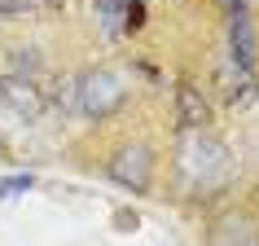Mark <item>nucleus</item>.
<instances>
[{"instance_id": "obj_11", "label": "nucleus", "mask_w": 259, "mask_h": 246, "mask_svg": "<svg viewBox=\"0 0 259 246\" xmlns=\"http://www.w3.org/2000/svg\"><path fill=\"white\" fill-rule=\"evenodd\" d=\"M53 101L62 110H75V79H57V88H53Z\"/></svg>"}, {"instance_id": "obj_15", "label": "nucleus", "mask_w": 259, "mask_h": 246, "mask_svg": "<svg viewBox=\"0 0 259 246\" xmlns=\"http://www.w3.org/2000/svg\"><path fill=\"white\" fill-rule=\"evenodd\" d=\"M0 154H5V137H0Z\"/></svg>"}, {"instance_id": "obj_2", "label": "nucleus", "mask_w": 259, "mask_h": 246, "mask_svg": "<svg viewBox=\"0 0 259 246\" xmlns=\"http://www.w3.org/2000/svg\"><path fill=\"white\" fill-rule=\"evenodd\" d=\"M123 101H127V88H123V79L114 70L97 66V70L75 75V114H83V119H110Z\"/></svg>"}, {"instance_id": "obj_8", "label": "nucleus", "mask_w": 259, "mask_h": 246, "mask_svg": "<svg viewBox=\"0 0 259 246\" xmlns=\"http://www.w3.org/2000/svg\"><path fill=\"white\" fill-rule=\"evenodd\" d=\"M97 14H101V22H106L110 35L127 31V0H97Z\"/></svg>"}, {"instance_id": "obj_12", "label": "nucleus", "mask_w": 259, "mask_h": 246, "mask_svg": "<svg viewBox=\"0 0 259 246\" xmlns=\"http://www.w3.org/2000/svg\"><path fill=\"white\" fill-rule=\"evenodd\" d=\"M27 9H31V0H0V18H18Z\"/></svg>"}, {"instance_id": "obj_9", "label": "nucleus", "mask_w": 259, "mask_h": 246, "mask_svg": "<svg viewBox=\"0 0 259 246\" xmlns=\"http://www.w3.org/2000/svg\"><path fill=\"white\" fill-rule=\"evenodd\" d=\"M35 185L31 172H14V176H0V198H18V193H27Z\"/></svg>"}, {"instance_id": "obj_5", "label": "nucleus", "mask_w": 259, "mask_h": 246, "mask_svg": "<svg viewBox=\"0 0 259 246\" xmlns=\"http://www.w3.org/2000/svg\"><path fill=\"white\" fill-rule=\"evenodd\" d=\"M0 106H9L22 119H40L44 114V88L27 75H0Z\"/></svg>"}, {"instance_id": "obj_13", "label": "nucleus", "mask_w": 259, "mask_h": 246, "mask_svg": "<svg viewBox=\"0 0 259 246\" xmlns=\"http://www.w3.org/2000/svg\"><path fill=\"white\" fill-rule=\"evenodd\" d=\"M224 9H229V18H237V14H246V0H220Z\"/></svg>"}, {"instance_id": "obj_6", "label": "nucleus", "mask_w": 259, "mask_h": 246, "mask_svg": "<svg viewBox=\"0 0 259 246\" xmlns=\"http://www.w3.org/2000/svg\"><path fill=\"white\" fill-rule=\"evenodd\" d=\"M176 114H180V132H206V123H211V106L193 84L176 88Z\"/></svg>"}, {"instance_id": "obj_10", "label": "nucleus", "mask_w": 259, "mask_h": 246, "mask_svg": "<svg viewBox=\"0 0 259 246\" xmlns=\"http://www.w3.org/2000/svg\"><path fill=\"white\" fill-rule=\"evenodd\" d=\"M35 70H40V49H14V75L35 79Z\"/></svg>"}, {"instance_id": "obj_14", "label": "nucleus", "mask_w": 259, "mask_h": 246, "mask_svg": "<svg viewBox=\"0 0 259 246\" xmlns=\"http://www.w3.org/2000/svg\"><path fill=\"white\" fill-rule=\"evenodd\" d=\"M31 5H49V0H31Z\"/></svg>"}, {"instance_id": "obj_4", "label": "nucleus", "mask_w": 259, "mask_h": 246, "mask_svg": "<svg viewBox=\"0 0 259 246\" xmlns=\"http://www.w3.org/2000/svg\"><path fill=\"white\" fill-rule=\"evenodd\" d=\"M206 246H259V216L246 207H233L224 216L211 220Z\"/></svg>"}, {"instance_id": "obj_3", "label": "nucleus", "mask_w": 259, "mask_h": 246, "mask_svg": "<svg viewBox=\"0 0 259 246\" xmlns=\"http://www.w3.org/2000/svg\"><path fill=\"white\" fill-rule=\"evenodd\" d=\"M106 176L132 193H145L154 185V150L145 141H123L119 150L106 158Z\"/></svg>"}, {"instance_id": "obj_7", "label": "nucleus", "mask_w": 259, "mask_h": 246, "mask_svg": "<svg viewBox=\"0 0 259 246\" xmlns=\"http://www.w3.org/2000/svg\"><path fill=\"white\" fill-rule=\"evenodd\" d=\"M229 53H233V66L237 70H250L255 75V27H250L246 14L229 18Z\"/></svg>"}, {"instance_id": "obj_1", "label": "nucleus", "mask_w": 259, "mask_h": 246, "mask_svg": "<svg viewBox=\"0 0 259 246\" xmlns=\"http://www.w3.org/2000/svg\"><path fill=\"white\" fill-rule=\"evenodd\" d=\"M237 167L233 150L215 132H180L176 141V180L185 185L189 198H220L233 185Z\"/></svg>"}]
</instances>
